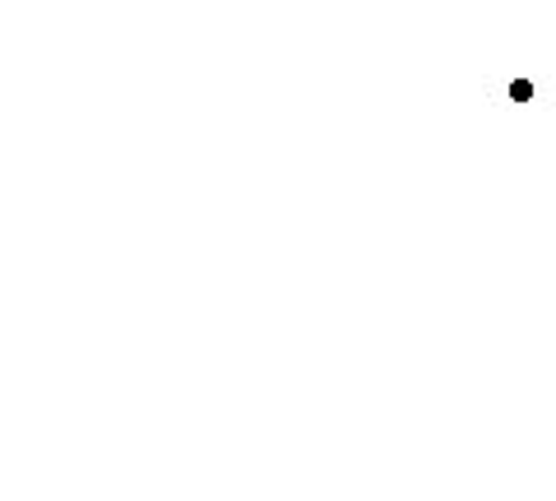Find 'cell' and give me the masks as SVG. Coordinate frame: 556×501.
<instances>
[{"label": "cell", "instance_id": "6da1fadb", "mask_svg": "<svg viewBox=\"0 0 556 501\" xmlns=\"http://www.w3.org/2000/svg\"><path fill=\"white\" fill-rule=\"evenodd\" d=\"M510 98H515V102H529V98H533V84H529V79H515V84H510Z\"/></svg>", "mask_w": 556, "mask_h": 501}]
</instances>
